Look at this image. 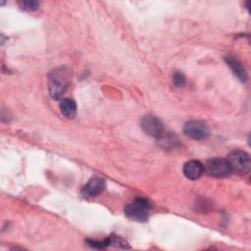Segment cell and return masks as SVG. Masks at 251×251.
<instances>
[{
    "label": "cell",
    "instance_id": "1",
    "mask_svg": "<svg viewBox=\"0 0 251 251\" xmlns=\"http://www.w3.org/2000/svg\"><path fill=\"white\" fill-rule=\"evenodd\" d=\"M68 71L65 68L53 70L48 76V90L50 96L58 100L65 93L68 87Z\"/></svg>",
    "mask_w": 251,
    "mask_h": 251
},
{
    "label": "cell",
    "instance_id": "2",
    "mask_svg": "<svg viewBox=\"0 0 251 251\" xmlns=\"http://www.w3.org/2000/svg\"><path fill=\"white\" fill-rule=\"evenodd\" d=\"M151 205L145 198H136L125 207V215L136 222H145L149 217Z\"/></svg>",
    "mask_w": 251,
    "mask_h": 251
},
{
    "label": "cell",
    "instance_id": "3",
    "mask_svg": "<svg viewBox=\"0 0 251 251\" xmlns=\"http://www.w3.org/2000/svg\"><path fill=\"white\" fill-rule=\"evenodd\" d=\"M231 173L237 175H245L250 170V157L249 154L242 150L231 151L226 158Z\"/></svg>",
    "mask_w": 251,
    "mask_h": 251
},
{
    "label": "cell",
    "instance_id": "4",
    "mask_svg": "<svg viewBox=\"0 0 251 251\" xmlns=\"http://www.w3.org/2000/svg\"><path fill=\"white\" fill-rule=\"evenodd\" d=\"M204 170L210 176L218 178L226 177L231 174L226 159L223 158H213L208 160L204 166Z\"/></svg>",
    "mask_w": 251,
    "mask_h": 251
},
{
    "label": "cell",
    "instance_id": "5",
    "mask_svg": "<svg viewBox=\"0 0 251 251\" xmlns=\"http://www.w3.org/2000/svg\"><path fill=\"white\" fill-rule=\"evenodd\" d=\"M183 132L192 139L201 140L209 136L210 129L208 125L202 121H189L184 125Z\"/></svg>",
    "mask_w": 251,
    "mask_h": 251
},
{
    "label": "cell",
    "instance_id": "6",
    "mask_svg": "<svg viewBox=\"0 0 251 251\" xmlns=\"http://www.w3.org/2000/svg\"><path fill=\"white\" fill-rule=\"evenodd\" d=\"M141 127L143 131L153 137H160L164 132V125L162 121L154 115H146L141 119Z\"/></svg>",
    "mask_w": 251,
    "mask_h": 251
},
{
    "label": "cell",
    "instance_id": "7",
    "mask_svg": "<svg viewBox=\"0 0 251 251\" xmlns=\"http://www.w3.org/2000/svg\"><path fill=\"white\" fill-rule=\"evenodd\" d=\"M105 180L100 176H92L82 187L81 194L86 198H93L103 192Z\"/></svg>",
    "mask_w": 251,
    "mask_h": 251
},
{
    "label": "cell",
    "instance_id": "8",
    "mask_svg": "<svg viewBox=\"0 0 251 251\" xmlns=\"http://www.w3.org/2000/svg\"><path fill=\"white\" fill-rule=\"evenodd\" d=\"M182 172L186 178L190 180H196L203 174L204 166L197 160H190L184 164Z\"/></svg>",
    "mask_w": 251,
    "mask_h": 251
},
{
    "label": "cell",
    "instance_id": "9",
    "mask_svg": "<svg viewBox=\"0 0 251 251\" xmlns=\"http://www.w3.org/2000/svg\"><path fill=\"white\" fill-rule=\"evenodd\" d=\"M225 60L226 62V64L229 66V68L231 69L232 73L236 75V77L238 79H240L241 81H245L247 78V74L246 71L244 69V67L242 66L241 62L234 56L232 55H226L225 57Z\"/></svg>",
    "mask_w": 251,
    "mask_h": 251
},
{
    "label": "cell",
    "instance_id": "10",
    "mask_svg": "<svg viewBox=\"0 0 251 251\" xmlns=\"http://www.w3.org/2000/svg\"><path fill=\"white\" fill-rule=\"evenodd\" d=\"M60 110L65 117L72 119L76 114V104L72 99H69V98L62 99L60 102Z\"/></svg>",
    "mask_w": 251,
    "mask_h": 251
},
{
    "label": "cell",
    "instance_id": "11",
    "mask_svg": "<svg viewBox=\"0 0 251 251\" xmlns=\"http://www.w3.org/2000/svg\"><path fill=\"white\" fill-rule=\"evenodd\" d=\"M159 139V144L164 149H173L177 145V138L176 135H174L172 132H164Z\"/></svg>",
    "mask_w": 251,
    "mask_h": 251
},
{
    "label": "cell",
    "instance_id": "12",
    "mask_svg": "<svg viewBox=\"0 0 251 251\" xmlns=\"http://www.w3.org/2000/svg\"><path fill=\"white\" fill-rule=\"evenodd\" d=\"M109 241H110V245L114 246V247H118V248H123V249H127L129 248L127 242L123 239L122 237L112 234L109 236Z\"/></svg>",
    "mask_w": 251,
    "mask_h": 251
},
{
    "label": "cell",
    "instance_id": "13",
    "mask_svg": "<svg viewBox=\"0 0 251 251\" xmlns=\"http://www.w3.org/2000/svg\"><path fill=\"white\" fill-rule=\"evenodd\" d=\"M19 6L25 11H35L39 7V3L35 0H20L18 1Z\"/></svg>",
    "mask_w": 251,
    "mask_h": 251
},
{
    "label": "cell",
    "instance_id": "14",
    "mask_svg": "<svg viewBox=\"0 0 251 251\" xmlns=\"http://www.w3.org/2000/svg\"><path fill=\"white\" fill-rule=\"evenodd\" d=\"M173 82L176 87H183L185 84V77L181 73L176 72L173 75Z\"/></svg>",
    "mask_w": 251,
    "mask_h": 251
}]
</instances>
